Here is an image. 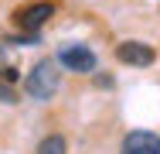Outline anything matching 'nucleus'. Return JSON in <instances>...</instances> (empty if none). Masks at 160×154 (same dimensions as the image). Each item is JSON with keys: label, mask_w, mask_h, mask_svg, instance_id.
<instances>
[{"label": "nucleus", "mask_w": 160, "mask_h": 154, "mask_svg": "<svg viewBox=\"0 0 160 154\" xmlns=\"http://www.w3.org/2000/svg\"><path fill=\"white\" fill-rule=\"evenodd\" d=\"M116 58L123 62V65H133V69H150L157 55H153V48L143 45V41H119V45H116Z\"/></svg>", "instance_id": "7ed1b4c3"}, {"label": "nucleus", "mask_w": 160, "mask_h": 154, "mask_svg": "<svg viewBox=\"0 0 160 154\" xmlns=\"http://www.w3.org/2000/svg\"><path fill=\"white\" fill-rule=\"evenodd\" d=\"M51 14H55L51 3H31V7H21V10L14 14V21H17V28H24L28 34H38V31L51 21Z\"/></svg>", "instance_id": "20e7f679"}, {"label": "nucleus", "mask_w": 160, "mask_h": 154, "mask_svg": "<svg viewBox=\"0 0 160 154\" xmlns=\"http://www.w3.org/2000/svg\"><path fill=\"white\" fill-rule=\"evenodd\" d=\"M65 151H68V144H65L62 134H51V137H44L38 144V154H65Z\"/></svg>", "instance_id": "423d86ee"}, {"label": "nucleus", "mask_w": 160, "mask_h": 154, "mask_svg": "<svg viewBox=\"0 0 160 154\" xmlns=\"http://www.w3.org/2000/svg\"><path fill=\"white\" fill-rule=\"evenodd\" d=\"M119 154H160V137L153 130H129L119 144Z\"/></svg>", "instance_id": "39448f33"}, {"label": "nucleus", "mask_w": 160, "mask_h": 154, "mask_svg": "<svg viewBox=\"0 0 160 154\" xmlns=\"http://www.w3.org/2000/svg\"><path fill=\"white\" fill-rule=\"evenodd\" d=\"M0 99H3V103H17V96H14L10 89H3V86H0Z\"/></svg>", "instance_id": "0eeeda50"}, {"label": "nucleus", "mask_w": 160, "mask_h": 154, "mask_svg": "<svg viewBox=\"0 0 160 154\" xmlns=\"http://www.w3.org/2000/svg\"><path fill=\"white\" fill-rule=\"evenodd\" d=\"M58 65L68 69V72L89 75V72L96 69V55H92V48H85V45H68V48L58 52Z\"/></svg>", "instance_id": "f03ea898"}, {"label": "nucleus", "mask_w": 160, "mask_h": 154, "mask_svg": "<svg viewBox=\"0 0 160 154\" xmlns=\"http://www.w3.org/2000/svg\"><path fill=\"white\" fill-rule=\"evenodd\" d=\"M58 89V65L51 58L38 62L31 69V75L24 79V92L34 96V99H51V92Z\"/></svg>", "instance_id": "f257e3e1"}]
</instances>
